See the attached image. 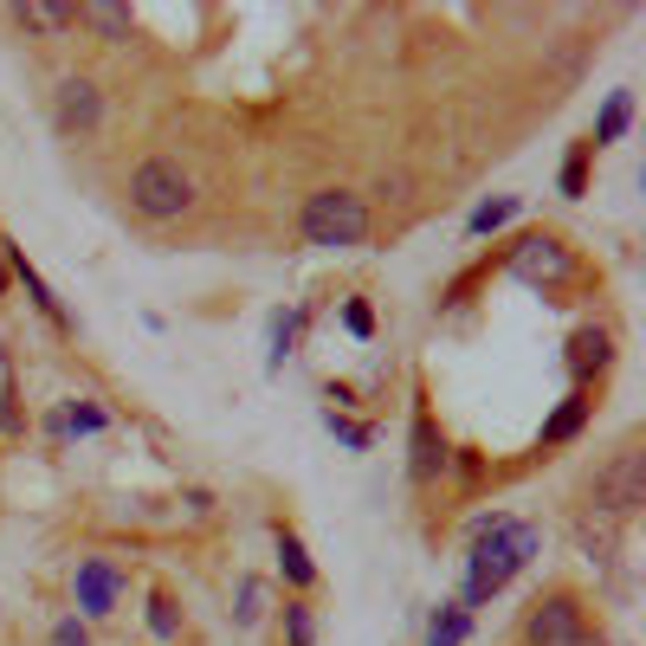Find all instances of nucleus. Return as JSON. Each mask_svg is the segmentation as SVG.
I'll return each instance as SVG.
<instances>
[{
  "label": "nucleus",
  "instance_id": "nucleus-1",
  "mask_svg": "<svg viewBox=\"0 0 646 646\" xmlns=\"http://www.w3.org/2000/svg\"><path fill=\"white\" fill-rule=\"evenodd\" d=\"M472 531H479V550H472V575H465V602L479 608L536 556V531L517 517H479Z\"/></svg>",
  "mask_w": 646,
  "mask_h": 646
},
{
  "label": "nucleus",
  "instance_id": "nucleus-2",
  "mask_svg": "<svg viewBox=\"0 0 646 646\" xmlns=\"http://www.w3.org/2000/svg\"><path fill=\"white\" fill-rule=\"evenodd\" d=\"M369 233V207L362 194H342V188H324L305 201V239L310 246H356Z\"/></svg>",
  "mask_w": 646,
  "mask_h": 646
},
{
  "label": "nucleus",
  "instance_id": "nucleus-3",
  "mask_svg": "<svg viewBox=\"0 0 646 646\" xmlns=\"http://www.w3.org/2000/svg\"><path fill=\"white\" fill-rule=\"evenodd\" d=\"M188 201H194V182L175 162H143L130 175V207L143 221H175V214H188Z\"/></svg>",
  "mask_w": 646,
  "mask_h": 646
},
{
  "label": "nucleus",
  "instance_id": "nucleus-4",
  "mask_svg": "<svg viewBox=\"0 0 646 646\" xmlns=\"http://www.w3.org/2000/svg\"><path fill=\"white\" fill-rule=\"evenodd\" d=\"M595 511H608V517H627V511H640L646 504V453L640 447H627V453H614L602 472H595Z\"/></svg>",
  "mask_w": 646,
  "mask_h": 646
},
{
  "label": "nucleus",
  "instance_id": "nucleus-5",
  "mask_svg": "<svg viewBox=\"0 0 646 646\" xmlns=\"http://www.w3.org/2000/svg\"><path fill=\"white\" fill-rule=\"evenodd\" d=\"M524 640L531 646H588L582 602H575V595H550V602H536L531 621H524Z\"/></svg>",
  "mask_w": 646,
  "mask_h": 646
},
{
  "label": "nucleus",
  "instance_id": "nucleus-6",
  "mask_svg": "<svg viewBox=\"0 0 646 646\" xmlns=\"http://www.w3.org/2000/svg\"><path fill=\"white\" fill-rule=\"evenodd\" d=\"M511 271L524 278V285H563L575 271V259H570V246L563 239H550V233H531L517 253H511Z\"/></svg>",
  "mask_w": 646,
  "mask_h": 646
},
{
  "label": "nucleus",
  "instance_id": "nucleus-7",
  "mask_svg": "<svg viewBox=\"0 0 646 646\" xmlns=\"http://www.w3.org/2000/svg\"><path fill=\"white\" fill-rule=\"evenodd\" d=\"M98 111H104V104H98V84H91V78H65V84H59V130H65V136L98 130Z\"/></svg>",
  "mask_w": 646,
  "mask_h": 646
},
{
  "label": "nucleus",
  "instance_id": "nucleus-8",
  "mask_svg": "<svg viewBox=\"0 0 646 646\" xmlns=\"http://www.w3.org/2000/svg\"><path fill=\"white\" fill-rule=\"evenodd\" d=\"M123 595V575L111 563H78V608L84 614H111Z\"/></svg>",
  "mask_w": 646,
  "mask_h": 646
},
{
  "label": "nucleus",
  "instance_id": "nucleus-9",
  "mask_svg": "<svg viewBox=\"0 0 646 646\" xmlns=\"http://www.w3.org/2000/svg\"><path fill=\"white\" fill-rule=\"evenodd\" d=\"M440 472H447V440L433 433V414L414 408V479H420V485H433Z\"/></svg>",
  "mask_w": 646,
  "mask_h": 646
},
{
  "label": "nucleus",
  "instance_id": "nucleus-10",
  "mask_svg": "<svg viewBox=\"0 0 646 646\" xmlns=\"http://www.w3.org/2000/svg\"><path fill=\"white\" fill-rule=\"evenodd\" d=\"M7 266H13V278H20V285H27V298H33V305L45 310V317H52V324H59V330H72V317H65V310H59V298H52V285H45V278H39V271L27 266V253H20V246H7Z\"/></svg>",
  "mask_w": 646,
  "mask_h": 646
},
{
  "label": "nucleus",
  "instance_id": "nucleus-11",
  "mask_svg": "<svg viewBox=\"0 0 646 646\" xmlns=\"http://www.w3.org/2000/svg\"><path fill=\"white\" fill-rule=\"evenodd\" d=\"M582 420H588V394H570L556 414L543 420V447H563V440H575V433H582Z\"/></svg>",
  "mask_w": 646,
  "mask_h": 646
},
{
  "label": "nucleus",
  "instance_id": "nucleus-12",
  "mask_svg": "<svg viewBox=\"0 0 646 646\" xmlns=\"http://www.w3.org/2000/svg\"><path fill=\"white\" fill-rule=\"evenodd\" d=\"M570 369H575V376H595V369H608V330H575Z\"/></svg>",
  "mask_w": 646,
  "mask_h": 646
},
{
  "label": "nucleus",
  "instance_id": "nucleus-13",
  "mask_svg": "<svg viewBox=\"0 0 646 646\" xmlns=\"http://www.w3.org/2000/svg\"><path fill=\"white\" fill-rule=\"evenodd\" d=\"M78 20L91 27L98 39H130V7H111V0H91V7H78Z\"/></svg>",
  "mask_w": 646,
  "mask_h": 646
},
{
  "label": "nucleus",
  "instance_id": "nucleus-14",
  "mask_svg": "<svg viewBox=\"0 0 646 646\" xmlns=\"http://www.w3.org/2000/svg\"><path fill=\"white\" fill-rule=\"evenodd\" d=\"M278 563H285V575H291V588H310L317 582V563L305 556V543L291 531H278Z\"/></svg>",
  "mask_w": 646,
  "mask_h": 646
},
{
  "label": "nucleus",
  "instance_id": "nucleus-15",
  "mask_svg": "<svg viewBox=\"0 0 646 646\" xmlns=\"http://www.w3.org/2000/svg\"><path fill=\"white\" fill-rule=\"evenodd\" d=\"M465 627H472V614L465 608H440L433 614V627H427V646H459L465 640Z\"/></svg>",
  "mask_w": 646,
  "mask_h": 646
},
{
  "label": "nucleus",
  "instance_id": "nucleus-16",
  "mask_svg": "<svg viewBox=\"0 0 646 646\" xmlns=\"http://www.w3.org/2000/svg\"><path fill=\"white\" fill-rule=\"evenodd\" d=\"M627 116H634V98H627V91H614L608 111H602V123H595V143H614V136L627 130ZM595 143H588V150H595Z\"/></svg>",
  "mask_w": 646,
  "mask_h": 646
},
{
  "label": "nucleus",
  "instance_id": "nucleus-17",
  "mask_svg": "<svg viewBox=\"0 0 646 646\" xmlns=\"http://www.w3.org/2000/svg\"><path fill=\"white\" fill-rule=\"evenodd\" d=\"M0 433H20V401H13V369H7V342H0Z\"/></svg>",
  "mask_w": 646,
  "mask_h": 646
},
{
  "label": "nucleus",
  "instance_id": "nucleus-18",
  "mask_svg": "<svg viewBox=\"0 0 646 646\" xmlns=\"http://www.w3.org/2000/svg\"><path fill=\"white\" fill-rule=\"evenodd\" d=\"M298 324H305V317H298V310H291V317H278V324H271V369H285V356H291V342H298Z\"/></svg>",
  "mask_w": 646,
  "mask_h": 646
},
{
  "label": "nucleus",
  "instance_id": "nucleus-19",
  "mask_svg": "<svg viewBox=\"0 0 646 646\" xmlns=\"http://www.w3.org/2000/svg\"><path fill=\"white\" fill-rule=\"evenodd\" d=\"M285 640H291V646H317V627H310L305 602H291V608H285Z\"/></svg>",
  "mask_w": 646,
  "mask_h": 646
},
{
  "label": "nucleus",
  "instance_id": "nucleus-20",
  "mask_svg": "<svg viewBox=\"0 0 646 646\" xmlns=\"http://www.w3.org/2000/svg\"><path fill=\"white\" fill-rule=\"evenodd\" d=\"M150 627L162 634V640H175V634H182V614H175L168 595H155V602H150Z\"/></svg>",
  "mask_w": 646,
  "mask_h": 646
},
{
  "label": "nucleus",
  "instance_id": "nucleus-21",
  "mask_svg": "<svg viewBox=\"0 0 646 646\" xmlns=\"http://www.w3.org/2000/svg\"><path fill=\"white\" fill-rule=\"evenodd\" d=\"M582 182H588V143H575L563 162V194H582Z\"/></svg>",
  "mask_w": 646,
  "mask_h": 646
},
{
  "label": "nucleus",
  "instance_id": "nucleus-22",
  "mask_svg": "<svg viewBox=\"0 0 646 646\" xmlns=\"http://www.w3.org/2000/svg\"><path fill=\"white\" fill-rule=\"evenodd\" d=\"M20 20L27 27H65V20H78V7H20Z\"/></svg>",
  "mask_w": 646,
  "mask_h": 646
},
{
  "label": "nucleus",
  "instance_id": "nucleus-23",
  "mask_svg": "<svg viewBox=\"0 0 646 646\" xmlns=\"http://www.w3.org/2000/svg\"><path fill=\"white\" fill-rule=\"evenodd\" d=\"M324 420H330V433H337V440H349V447H369V427H362V420H342L337 408H330Z\"/></svg>",
  "mask_w": 646,
  "mask_h": 646
},
{
  "label": "nucleus",
  "instance_id": "nucleus-24",
  "mask_svg": "<svg viewBox=\"0 0 646 646\" xmlns=\"http://www.w3.org/2000/svg\"><path fill=\"white\" fill-rule=\"evenodd\" d=\"M511 214H517V201H492V207H479V214H472V233H492L498 221H511Z\"/></svg>",
  "mask_w": 646,
  "mask_h": 646
},
{
  "label": "nucleus",
  "instance_id": "nucleus-25",
  "mask_svg": "<svg viewBox=\"0 0 646 646\" xmlns=\"http://www.w3.org/2000/svg\"><path fill=\"white\" fill-rule=\"evenodd\" d=\"M259 602H266V588H259V582H239V621H246V627L259 621Z\"/></svg>",
  "mask_w": 646,
  "mask_h": 646
},
{
  "label": "nucleus",
  "instance_id": "nucleus-26",
  "mask_svg": "<svg viewBox=\"0 0 646 646\" xmlns=\"http://www.w3.org/2000/svg\"><path fill=\"white\" fill-rule=\"evenodd\" d=\"M52 646H91V634H84L78 621H59V627H52Z\"/></svg>",
  "mask_w": 646,
  "mask_h": 646
},
{
  "label": "nucleus",
  "instance_id": "nucleus-27",
  "mask_svg": "<svg viewBox=\"0 0 646 646\" xmlns=\"http://www.w3.org/2000/svg\"><path fill=\"white\" fill-rule=\"evenodd\" d=\"M349 330H356V337H376V317H369V305H349Z\"/></svg>",
  "mask_w": 646,
  "mask_h": 646
},
{
  "label": "nucleus",
  "instance_id": "nucleus-28",
  "mask_svg": "<svg viewBox=\"0 0 646 646\" xmlns=\"http://www.w3.org/2000/svg\"><path fill=\"white\" fill-rule=\"evenodd\" d=\"M72 427H78V433H98V427H104V414H98V408H72Z\"/></svg>",
  "mask_w": 646,
  "mask_h": 646
},
{
  "label": "nucleus",
  "instance_id": "nucleus-29",
  "mask_svg": "<svg viewBox=\"0 0 646 646\" xmlns=\"http://www.w3.org/2000/svg\"><path fill=\"white\" fill-rule=\"evenodd\" d=\"M0 253H7V239H0ZM0 291H7V271H0Z\"/></svg>",
  "mask_w": 646,
  "mask_h": 646
}]
</instances>
